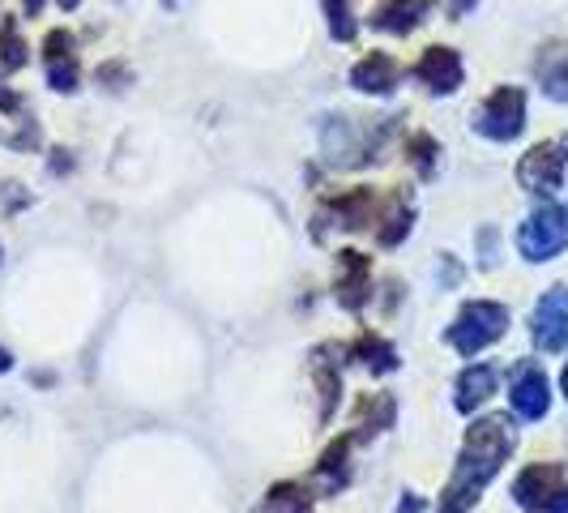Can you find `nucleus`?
Listing matches in <instances>:
<instances>
[{"label":"nucleus","mask_w":568,"mask_h":513,"mask_svg":"<svg viewBox=\"0 0 568 513\" xmlns=\"http://www.w3.org/2000/svg\"><path fill=\"white\" fill-rule=\"evenodd\" d=\"M513 424L509 415H487V420H475L470 432H466V445H462V457L454 466V480L440 492V505L436 513H470L475 501L484 496V487L496 480L500 462L513 454Z\"/></svg>","instance_id":"f257e3e1"},{"label":"nucleus","mask_w":568,"mask_h":513,"mask_svg":"<svg viewBox=\"0 0 568 513\" xmlns=\"http://www.w3.org/2000/svg\"><path fill=\"white\" fill-rule=\"evenodd\" d=\"M505 330H509V309L505 304H496V300H470L457 321L449 325V334L445 342L462 351V355H479L484 346H491L496 339H505Z\"/></svg>","instance_id":"f03ea898"},{"label":"nucleus","mask_w":568,"mask_h":513,"mask_svg":"<svg viewBox=\"0 0 568 513\" xmlns=\"http://www.w3.org/2000/svg\"><path fill=\"white\" fill-rule=\"evenodd\" d=\"M513 496L526 513H568V480L560 462H535L517 475Z\"/></svg>","instance_id":"7ed1b4c3"},{"label":"nucleus","mask_w":568,"mask_h":513,"mask_svg":"<svg viewBox=\"0 0 568 513\" xmlns=\"http://www.w3.org/2000/svg\"><path fill=\"white\" fill-rule=\"evenodd\" d=\"M526 129V90L517 86H496L475 112V133L487 142H513Z\"/></svg>","instance_id":"20e7f679"},{"label":"nucleus","mask_w":568,"mask_h":513,"mask_svg":"<svg viewBox=\"0 0 568 513\" xmlns=\"http://www.w3.org/2000/svg\"><path fill=\"white\" fill-rule=\"evenodd\" d=\"M517 249L526 261H551L568 249V219L560 205H539L521 228H517Z\"/></svg>","instance_id":"39448f33"},{"label":"nucleus","mask_w":568,"mask_h":513,"mask_svg":"<svg viewBox=\"0 0 568 513\" xmlns=\"http://www.w3.org/2000/svg\"><path fill=\"white\" fill-rule=\"evenodd\" d=\"M565 168H568V145L539 142L521 154V163H517V184H521L526 193L551 198V193L560 189V180H565Z\"/></svg>","instance_id":"423d86ee"},{"label":"nucleus","mask_w":568,"mask_h":513,"mask_svg":"<svg viewBox=\"0 0 568 513\" xmlns=\"http://www.w3.org/2000/svg\"><path fill=\"white\" fill-rule=\"evenodd\" d=\"M43 69H48V86L60 94H73L82 82V64H78V43L69 30H48L43 39Z\"/></svg>","instance_id":"0eeeda50"},{"label":"nucleus","mask_w":568,"mask_h":513,"mask_svg":"<svg viewBox=\"0 0 568 513\" xmlns=\"http://www.w3.org/2000/svg\"><path fill=\"white\" fill-rule=\"evenodd\" d=\"M334 295L346 313H359L372 300V261L355 249L338 253V279H334Z\"/></svg>","instance_id":"6e6552de"},{"label":"nucleus","mask_w":568,"mask_h":513,"mask_svg":"<svg viewBox=\"0 0 568 513\" xmlns=\"http://www.w3.org/2000/svg\"><path fill=\"white\" fill-rule=\"evenodd\" d=\"M415 78H419L432 94H454L457 86L466 82V64H462V57H457L454 48L432 43V48H424L419 64H415Z\"/></svg>","instance_id":"1a4fd4ad"},{"label":"nucleus","mask_w":568,"mask_h":513,"mask_svg":"<svg viewBox=\"0 0 568 513\" xmlns=\"http://www.w3.org/2000/svg\"><path fill=\"white\" fill-rule=\"evenodd\" d=\"M535 342L542 351H565L568 346V291L551 286L535 309Z\"/></svg>","instance_id":"9d476101"},{"label":"nucleus","mask_w":568,"mask_h":513,"mask_svg":"<svg viewBox=\"0 0 568 513\" xmlns=\"http://www.w3.org/2000/svg\"><path fill=\"white\" fill-rule=\"evenodd\" d=\"M513 411L521 420H542L547 406H551V385H547V372L539 364H521L517 376H513V390H509Z\"/></svg>","instance_id":"9b49d317"},{"label":"nucleus","mask_w":568,"mask_h":513,"mask_svg":"<svg viewBox=\"0 0 568 513\" xmlns=\"http://www.w3.org/2000/svg\"><path fill=\"white\" fill-rule=\"evenodd\" d=\"M535 78H539L542 94L568 103V43L565 39H547L535 57Z\"/></svg>","instance_id":"f8f14e48"},{"label":"nucleus","mask_w":568,"mask_h":513,"mask_svg":"<svg viewBox=\"0 0 568 513\" xmlns=\"http://www.w3.org/2000/svg\"><path fill=\"white\" fill-rule=\"evenodd\" d=\"M398 78H402V64L389 52H368V57L351 69V86L359 94H394Z\"/></svg>","instance_id":"ddd939ff"},{"label":"nucleus","mask_w":568,"mask_h":513,"mask_svg":"<svg viewBox=\"0 0 568 513\" xmlns=\"http://www.w3.org/2000/svg\"><path fill=\"white\" fill-rule=\"evenodd\" d=\"M432 13V0H381L372 9V30H385V34H410L419 30Z\"/></svg>","instance_id":"4468645a"},{"label":"nucleus","mask_w":568,"mask_h":513,"mask_svg":"<svg viewBox=\"0 0 568 513\" xmlns=\"http://www.w3.org/2000/svg\"><path fill=\"white\" fill-rule=\"evenodd\" d=\"M342 346H316L313 351V376H316V390H321V420L334 415V406L342 399V369H338V355Z\"/></svg>","instance_id":"2eb2a0df"},{"label":"nucleus","mask_w":568,"mask_h":513,"mask_svg":"<svg viewBox=\"0 0 568 513\" xmlns=\"http://www.w3.org/2000/svg\"><path fill=\"white\" fill-rule=\"evenodd\" d=\"M491 394H496V369L475 364V369H466L457 376V411L462 415H470L475 406H484Z\"/></svg>","instance_id":"dca6fc26"},{"label":"nucleus","mask_w":568,"mask_h":513,"mask_svg":"<svg viewBox=\"0 0 568 513\" xmlns=\"http://www.w3.org/2000/svg\"><path fill=\"white\" fill-rule=\"evenodd\" d=\"M329 210L338 214V223L346 231H359L372 223V214H376V193L372 189H346L338 198L329 201Z\"/></svg>","instance_id":"f3484780"},{"label":"nucleus","mask_w":568,"mask_h":513,"mask_svg":"<svg viewBox=\"0 0 568 513\" xmlns=\"http://www.w3.org/2000/svg\"><path fill=\"white\" fill-rule=\"evenodd\" d=\"M346 355H351V360H359V364H364V369H372V372H394V369H398V351L381 339V334H372V330H364L359 339L351 342V346H346Z\"/></svg>","instance_id":"a211bd4d"},{"label":"nucleus","mask_w":568,"mask_h":513,"mask_svg":"<svg viewBox=\"0 0 568 513\" xmlns=\"http://www.w3.org/2000/svg\"><path fill=\"white\" fill-rule=\"evenodd\" d=\"M351 441L355 436H338L329 450H325V457L316 462V484L325 487V492H338V487H346V480H351Z\"/></svg>","instance_id":"6ab92c4d"},{"label":"nucleus","mask_w":568,"mask_h":513,"mask_svg":"<svg viewBox=\"0 0 568 513\" xmlns=\"http://www.w3.org/2000/svg\"><path fill=\"white\" fill-rule=\"evenodd\" d=\"M410 219H415V210H410V193L402 189V193H394V205H389L385 223L376 228V240H381L385 249H394V244H402V240L410 235Z\"/></svg>","instance_id":"aec40b11"},{"label":"nucleus","mask_w":568,"mask_h":513,"mask_svg":"<svg viewBox=\"0 0 568 513\" xmlns=\"http://www.w3.org/2000/svg\"><path fill=\"white\" fill-rule=\"evenodd\" d=\"M265 513H313V492L304 484H274L265 492Z\"/></svg>","instance_id":"412c9836"},{"label":"nucleus","mask_w":568,"mask_h":513,"mask_svg":"<svg viewBox=\"0 0 568 513\" xmlns=\"http://www.w3.org/2000/svg\"><path fill=\"white\" fill-rule=\"evenodd\" d=\"M321 9H325V27H329V34H334L338 43H355L359 22H355L351 0H321Z\"/></svg>","instance_id":"4be33fe9"},{"label":"nucleus","mask_w":568,"mask_h":513,"mask_svg":"<svg viewBox=\"0 0 568 513\" xmlns=\"http://www.w3.org/2000/svg\"><path fill=\"white\" fill-rule=\"evenodd\" d=\"M394 415H398V406L389 394H368V399L359 402V428L364 432H385V428H394Z\"/></svg>","instance_id":"5701e85b"},{"label":"nucleus","mask_w":568,"mask_h":513,"mask_svg":"<svg viewBox=\"0 0 568 513\" xmlns=\"http://www.w3.org/2000/svg\"><path fill=\"white\" fill-rule=\"evenodd\" d=\"M27 43H22V34H18V18H0V64L4 69H22L27 64Z\"/></svg>","instance_id":"b1692460"},{"label":"nucleus","mask_w":568,"mask_h":513,"mask_svg":"<svg viewBox=\"0 0 568 513\" xmlns=\"http://www.w3.org/2000/svg\"><path fill=\"white\" fill-rule=\"evenodd\" d=\"M402 154H406V159L419 168V175L427 180V175L436 171V154H440V145H436L432 133H410V138L402 142Z\"/></svg>","instance_id":"393cba45"},{"label":"nucleus","mask_w":568,"mask_h":513,"mask_svg":"<svg viewBox=\"0 0 568 513\" xmlns=\"http://www.w3.org/2000/svg\"><path fill=\"white\" fill-rule=\"evenodd\" d=\"M18 108H22V99H18V94H13L9 86L0 82V112H4V115H18Z\"/></svg>","instance_id":"a878e982"},{"label":"nucleus","mask_w":568,"mask_h":513,"mask_svg":"<svg viewBox=\"0 0 568 513\" xmlns=\"http://www.w3.org/2000/svg\"><path fill=\"white\" fill-rule=\"evenodd\" d=\"M475 4H479V0H445V13H449V18L457 22V18H466Z\"/></svg>","instance_id":"bb28decb"},{"label":"nucleus","mask_w":568,"mask_h":513,"mask_svg":"<svg viewBox=\"0 0 568 513\" xmlns=\"http://www.w3.org/2000/svg\"><path fill=\"white\" fill-rule=\"evenodd\" d=\"M124 78H129V73H124L120 64H103V69H99V82H124Z\"/></svg>","instance_id":"cd10ccee"},{"label":"nucleus","mask_w":568,"mask_h":513,"mask_svg":"<svg viewBox=\"0 0 568 513\" xmlns=\"http://www.w3.org/2000/svg\"><path fill=\"white\" fill-rule=\"evenodd\" d=\"M419 510H424V501H419V496H406V501L398 505V513H419Z\"/></svg>","instance_id":"c85d7f7f"},{"label":"nucleus","mask_w":568,"mask_h":513,"mask_svg":"<svg viewBox=\"0 0 568 513\" xmlns=\"http://www.w3.org/2000/svg\"><path fill=\"white\" fill-rule=\"evenodd\" d=\"M22 4H27V13H30V18H34L39 9H43V0H22Z\"/></svg>","instance_id":"c756f323"},{"label":"nucleus","mask_w":568,"mask_h":513,"mask_svg":"<svg viewBox=\"0 0 568 513\" xmlns=\"http://www.w3.org/2000/svg\"><path fill=\"white\" fill-rule=\"evenodd\" d=\"M60 9H64V13H73V9H78V4H82V0H57Z\"/></svg>","instance_id":"7c9ffc66"},{"label":"nucleus","mask_w":568,"mask_h":513,"mask_svg":"<svg viewBox=\"0 0 568 513\" xmlns=\"http://www.w3.org/2000/svg\"><path fill=\"white\" fill-rule=\"evenodd\" d=\"M9 364H13V360H9V351L0 346V372H9Z\"/></svg>","instance_id":"2f4dec72"},{"label":"nucleus","mask_w":568,"mask_h":513,"mask_svg":"<svg viewBox=\"0 0 568 513\" xmlns=\"http://www.w3.org/2000/svg\"><path fill=\"white\" fill-rule=\"evenodd\" d=\"M560 385H565V394H568V364H565V372H560Z\"/></svg>","instance_id":"473e14b6"},{"label":"nucleus","mask_w":568,"mask_h":513,"mask_svg":"<svg viewBox=\"0 0 568 513\" xmlns=\"http://www.w3.org/2000/svg\"><path fill=\"white\" fill-rule=\"evenodd\" d=\"M163 4H168V9H171V4H175V0H163Z\"/></svg>","instance_id":"72a5a7b5"}]
</instances>
